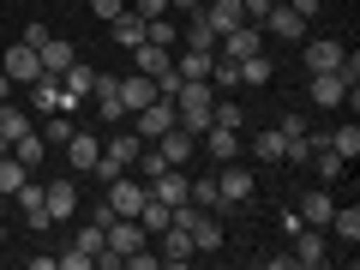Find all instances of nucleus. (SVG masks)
<instances>
[{
    "instance_id": "f257e3e1",
    "label": "nucleus",
    "mask_w": 360,
    "mask_h": 270,
    "mask_svg": "<svg viewBox=\"0 0 360 270\" xmlns=\"http://www.w3.org/2000/svg\"><path fill=\"white\" fill-rule=\"evenodd\" d=\"M139 150H144V139H139V132H115V139H108V150L96 156V174H103V186L127 174V168L139 162Z\"/></svg>"
},
{
    "instance_id": "f03ea898",
    "label": "nucleus",
    "mask_w": 360,
    "mask_h": 270,
    "mask_svg": "<svg viewBox=\"0 0 360 270\" xmlns=\"http://www.w3.org/2000/svg\"><path fill=\"white\" fill-rule=\"evenodd\" d=\"M246 205H252V168L222 162V174H217V210H246Z\"/></svg>"
},
{
    "instance_id": "7ed1b4c3",
    "label": "nucleus",
    "mask_w": 360,
    "mask_h": 270,
    "mask_svg": "<svg viewBox=\"0 0 360 270\" xmlns=\"http://www.w3.org/2000/svg\"><path fill=\"white\" fill-rule=\"evenodd\" d=\"M0 72L13 78V84H37V78H42V60H37L30 42H13V49L0 54Z\"/></svg>"
},
{
    "instance_id": "20e7f679",
    "label": "nucleus",
    "mask_w": 360,
    "mask_h": 270,
    "mask_svg": "<svg viewBox=\"0 0 360 270\" xmlns=\"http://www.w3.org/2000/svg\"><path fill=\"white\" fill-rule=\"evenodd\" d=\"M258 49H264V30H258V25H234V30H222V37H217L222 60H246V54H258Z\"/></svg>"
},
{
    "instance_id": "39448f33",
    "label": "nucleus",
    "mask_w": 360,
    "mask_h": 270,
    "mask_svg": "<svg viewBox=\"0 0 360 270\" xmlns=\"http://www.w3.org/2000/svg\"><path fill=\"white\" fill-rule=\"evenodd\" d=\"M342 54H348V49H342L336 37H312L307 49H300V66H307V78H312V72H336Z\"/></svg>"
},
{
    "instance_id": "423d86ee",
    "label": "nucleus",
    "mask_w": 360,
    "mask_h": 270,
    "mask_svg": "<svg viewBox=\"0 0 360 270\" xmlns=\"http://www.w3.org/2000/svg\"><path fill=\"white\" fill-rule=\"evenodd\" d=\"M144 193H150V186L132 180V174L108 180V210H115V217H139V210H144Z\"/></svg>"
},
{
    "instance_id": "0eeeda50",
    "label": "nucleus",
    "mask_w": 360,
    "mask_h": 270,
    "mask_svg": "<svg viewBox=\"0 0 360 270\" xmlns=\"http://www.w3.org/2000/svg\"><path fill=\"white\" fill-rule=\"evenodd\" d=\"M156 258L180 270V264H193V258H198V246H193V234H186V229H174V222H168V229L156 234Z\"/></svg>"
},
{
    "instance_id": "6e6552de",
    "label": "nucleus",
    "mask_w": 360,
    "mask_h": 270,
    "mask_svg": "<svg viewBox=\"0 0 360 270\" xmlns=\"http://www.w3.org/2000/svg\"><path fill=\"white\" fill-rule=\"evenodd\" d=\"M330 210H336L330 186H312V193H300V210H295V222H300V229H330Z\"/></svg>"
},
{
    "instance_id": "1a4fd4ad",
    "label": "nucleus",
    "mask_w": 360,
    "mask_h": 270,
    "mask_svg": "<svg viewBox=\"0 0 360 270\" xmlns=\"http://www.w3.org/2000/svg\"><path fill=\"white\" fill-rule=\"evenodd\" d=\"M150 144H156V156H162L168 168H186L198 156V139H193V132H180V127H168L162 139H150Z\"/></svg>"
},
{
    "instance_id": "9d476101",
    "label": "nucleus",
    "mask_w": 360,
    "mask_h": 270,
    "mask_svg": "<svg viewBox=\"0 0 360 270\" xmlns=\"http://www.w3.org/2000/svg\"><path fill=\"white\" fill-rule=\"evenodd\" d=\"M30 108H42V115H72L78 103L60 90V78H49V72H42L37 84H30Z\"/></svg>"
},
{
    "instance_id": "9b49d317",
    "label": "nucleus",
    "mask_w": 360,
    "mask_h": 270,
    "mask_svg": "<svg viewBox=\"0 0 360 270\" xmlns=\"http://www.w3.org/2000/svg\"><path fill=\"white\" fill-rule=\"evenodd\" d=\"M295 264H307V270H319V264H330V246H324V229H295Z\"/></svg>"
},
{
    "instance_id": "f8f14e48",
    "label": "nucleus",
    "mask_w": 360,
    "mask_h": 270,
    "mask_svg": "<svg viewBox=\"0 0 360 270\" xmlns=\"http://www.w3.org/2000/svg\"><path fill=\"white\" fill-rule=\"evenodd\" d=\"M90 103H96V115L115 127L120 115H127V103H120V78H108V72H96V84H90Z\"/></svg>"
},
{
    "instance_id": "ddd939ff",
    "label": "nucleus",
    "mask_w": 360,
    "mask_h": 270,
    "mask_svg": "<svg viewBox=\"0 0 360 270\" xmlns=\"http://www.w3.org/2000/svg\"><path fill=\"white\" fill-rule=\"evenodd\" d=\"M42 205H49L54 222H72L78 217V186L72 180H49V186H42Z\"/></svg>"
},
{
    "instance_id": "4468645a",
    "label": "nucleus",
    "mask_w": 360,
    "mask_h": 270,
    "mask_svg": "<svg viewBox=\"0 0 360 270\" xmlns=\"http://www.w3.org/2000/svg\"><path fill=\"white\" fill-rule=\"evenodd\" d=\"M168 127H174V103H168V96H156V103H144V108H139V139H144V144L162 139Z\"/></svg>"
},
{
    "instance_id": "2eb2a0df",
    "label": "nucleus",
    "mask_w": 360,
    "mask_h": 270,
    "mask_svg": "<svg viewBox=\"0 0 360 270\" xmlns=\"http://www.w3.org/2000/svg\"><path fill=\"white\" fill-rule=\"evenodd\" d=\"M120 103H127V115H139L144 103H156V78L132 66V78H120Z\"/></svg>"
},
{
    "instance_id": "dca6fc26",
    "label": "nucleus",
    "mask_w": 360,
    "mask_h": 270,
    "mask_svg": "<svg viewBox=\"0 0 360 270\" xmlns=\"http://www.w3.org/2000/svg\"><path fill=\"white\" fill-rule=\"evenodd\" d=\"M37 60H42V72H49V78H60L66 66L78 60V49H72V42H66V37H49V42H42V49H37Z\"/></svg>"
},
{
    "instance_id": "f3484780",
    "label": "nucleus",
    "mask_w": 360,
    "mask_h": 270,
    "mask_svg": "<svg viewBox=\"0 0 360 270\" xmlns=\"http://www.w3.org/2000/svg\"><path fill=\"white\" fill-rule=\"evenodd\" d=\"M198 18H205V25L217 30V37H222V30L246 25V6H240V0H210V6H205V13H198Z\"/></svg>"
},
{
    "instance_id": "a211bd4d",
    "label": "nucleus",
    "mask_w": 360,
    "mask_h": 270,
    "mask_svg": "<svg viewBox=\"0 0 360 270\" xmlns=\"http://www.w3.org/2000/svg\"><path fill=\"white\" fill-rule=\"evenodd\" d=\"M132 66H139V72H150V78H162V72H174V49L139 42V49H132Z\"/></svg>"
},
{
    "instance_id": "6ab92c4d",
    "label": "nucleus",
    "mask_w": 360,
    "mask_h": 270,
    "mask_svg": "<svg viewBox=\"0 0 360 270\" xmlns=\"http://www.w3.org/2000/svg\"><path fill=\"white\" fill-rule=\"evenodd\" d=\"M198 144H205V156H217V162H234V156H240V132L234 127H210Z\"/></svg>"
},
{
    "instance_id": "aec40b11",
    "label": "nucleus",
    "mask_w": 360,
    "mask_h": 270,
    "mask_svg": "<svg viewBox=\"0 0 360 270\" xmlns=\"http://www.w3.org/2000/svg\"><path fill=\"white\" fill-rule=\"evenodd\" d=\"M300 25H307V18H300L295 6H270V13H264V30H270V37H283V42H300Z\"/></svg>"
},
{
    "instance_id": "412c9836",
    "label": "nucleus",
    "mask_w": 360,
    "mask_h": 270,
    "mask_svg": "<svg viewBox=\"0 0 360 270\" xmlns=\"http://www.w3.org/2000/svg\"><path fill=\"white\" fill-rule=\"evenodd\" d=\"M312 103H319V108H342L348 103V84L336 72H312Z\"/></svg>"
},
{
    "instance_id": "4be33fe9",
    "label": "nucleus",
    "mask_w": 360,
    "mask_h": 270,
    "mask_svg": "<svg viewBox=\"0 0 360 270\" xmlns=\"http://www.w3.org/2000/svg\"><path fill=\"white\" fill-rule=\"evenodd\" d=\"M108 30H115V42H120V49H139V42H144V30H150V18H139V13L127 6L120 18H108Z\"/></svg>"
},
{
    "instance_id": "5701e85b",
    "label": "nucleus",
    "mask_w": 360,
    "mask_h": 270,
    "mask_svg": "<svg viewBox=\"0 0 360 270\" xmlns=\"http://www.w3.org/2000/svg\"><path fill=\"white\" fill-rule=\"evenodd\" d=\"M186 234H193L198 252H222V222H217V210H198V222H193Z\"/></svg>"
},
{
    "instance_id": "b1692460",
    "label": "nucleus",
    "mask_w": 360,
    "mask_h": 270,
    "mask_svg": "<svg viewBox=\"0 0 360 270\" xmlns=\"http://www.w3.org/2000/svg\"><path fill=\"white\" fill-rule=\"evenodd\" d=\"M186 186H193V180L180 174V168H162V174L150 180V198H162V205H180V198H186Z\"/></svg>"
},
{
    "instance_id": "393cba45",
    "label": "nucleus",
    "mask_w": 360,
    "mask_h": 270,
    "mask_svg": "<svg viewBox=\"0 0 360 270\" xmlns=\"http://www.w3.org/2000/svg\"><path fill=\"white\" fill-rule=\"evenodd\" d=\"M96 156H103V144L90 139V132H72V139H66V162H72L78 174H84V168H96Z\"/></svg>"
},
{
    "instance_id": "a878e982",
    "label": "nucleus",
    "mask_w": 360,
    "mask_h": 270,
    "mask_svg": "<svg viewBox=\"0 0 360 270\" xmlns=\"http://www.w3.org/2000/svg\"><path fill=\"white\" fill-rule=\"evenodd\" d=\"M90 84H96V72H90L84 60H72V66H66V72H60V90H66V96H72V103H84V96H90Z\"/></svg>"
},
{
    "instance_id": "bb28decb",
    "label": "nucleus",
    "mask_w": 360,
    "mask_h": 270,
    "mask_svg": "<svg viewBox=\"0 0 360 270\" xmlns=\"http://www.w3.org/2000/svg\"><path fill=\"white\" fill-rule=\"evenodd\" d=\"M210 60H217V54H205V49H174V72L180 78H210Z\"/></svg>"
},
{
    "instance_id": "cd10ccee",
    "label": "nucleus",
    "mask_w": 360,
    "mask_h": 270,
    "mask_svg": "<svg viewBox=\"0 0 360 270\" xmlns=\"http://www.w3.org/2000/svg\"><path fill=\"white\" fill-rule=\"evenodd\" d=\"M330 229H336V240H342V246H354L360 240V210L354 205H336L330 210Z\"/></svg>"
},
{
    "instance_id": "c85d7f7f",
    "label": "nucleus",
    "mask_w": 360,
    "mask_h": 270,
    "mask_svg": "<svg viewBox=\"0 0 360 270\" xmlns=\"http://www.w3.org/2000/svg\"><path fill=\"white\" fill-rule=\"evenodd\" d=\"M25 180H30V168H25V162H18V156H13V150H6V156H0V198H13V193H18V186H25Z\"/></svg>"
},
{
    "instance_id": "c756f323",
    "label": "nucleus",
    "mask_w": 360,
    "mask_h": 270,
    "mask_svg": "<svg viewBox=\"0 0 360 270\" xmlns=\"http://www.w3.org/2000/svg\"><path fill=\"white\" fill-rule=\"evenodd\" d=\"M252 156H258V162H288L283 132H276V127H270V132H258V139H252Z\"/></svg>"
},
{
    "instance_id": "7c9ffc66",
    "label": "nucleus",
    "mask_w": 360,
    "mask_h": 270,
    "mask_svg": "<svg viewBox=\"0 0 360 270\" xmlns=\"http://www.w3.org/2000/svg\"><path fill=\"white\" fill-rule=\"evenodd\" d=\"M25 132H30V115H25V108H13V103H0V139L18 144Z\"/></svg>"
},
{
    "instance_id": "2f4dec72",
    "label": "nucleus",
    "mask_w": 360,
    "mask_h": 270,
    "mask_svg": "<svg viewBox=\"0 0 360 270\" xmlns=\"http://www.w3.org/2000/svg\"><path fill=\"white\" fill-rule=\"evenodd\" d=\"M234 66H240V84H252V90H258V84H270V72H276V66L264 60V49L246 54V60H234Z\"/></svg>"
},
{
    "instance_id": "473e14b6",
    "label": "nucleus",
    "mask_w": 360,
    "mask_h": 270,
    "mask_svg": "<svg viewBox=\"0 0 360 270\" xmlns=\"http://www.w3.org/2000/svg\"><path fill=\"white\" fill-rule=\"evenodd\" d=\"M180 49H205V54H217V30H210L205 18H193V25L180 30Z\"/></svg>"
},
{
    "instance_id": "72a5a7b5",
    "label": "nucleus",
    "mask_w": 360,
    "mask_h": 270,
    "mask_svg": "<svg viewBox=\"0 0 360 270\" xmlns=\"http://www.w3.org/2000/svg\"><path fill=\"white\" fill-rule=\"evenodd\" d=\"M13 156H18V162H25V168H37V162H42V156H49V144H42V132H37V127H30V132H25V139H18V144H13Z\"/></svg>"
},
{
    "instance_id": "f704fd0d",
    "label": "nucleus",
    "mask_w": 360,
    "mask_h": 270,
    "mask_svg": "<svg viewBox=\"0 0 360 270\" xmlns=\"http://www.w3.org/2000/svg\"><path fill=\"white\" fill-rule=\"evenodd\" d=\"M330 150L342 156V162H354V156H360V127H354V120H348V127H336V132H330Z\"/></svg>"
},
{
    "instance_id": "c9c22d12",
    "label": "nucleus",
    "mask_w": 360,
    "mask_h": 270,
    "mask_svg": "<svg viewBox=\"0 0 360 270\" xmlns=\"http://www.w3.org/2000/svg\"><path fill=\"white\" fill-rule=\"evenodd\" d=\"M144 42H156V49H180V25H174V18H150Z\"/></svg>"
},
{
    "instance_id": "e433bc0d",
    "label": "nucleus",
    "mask_w": 360,
    "mask_h": 270,
    "mask_svg": "<svg viewBox=\"0 0 360 270\" xmlns=\"http://www.w3.org/2000/svg\"><path fill=\"white\" fill-rule=\"evenodd\" d=\"M72 120H66V115H49V127H42V144H49V150H66V139H72Z\"/></svg>"
},
{
    "instance_id": "4c0bfd02",
    "label": "nucleus",
    "mask_w": 360,
    "mask_h": 270,
    "mask_svg": "<svg viewBox=\"0 0 360 270\" xmlns=\"http://www.w3.org/2000/svg\"><path fill=\"white\" fill-rule=\"evenodd\" d=\"M186 198H193L198 210H217V174H198L193 186H186Z\"/></svg>"
},
{
    "instance_id": "58836bf2",
    "label": "nucleus",
    "mask_w": 360,
    "mask_h": 270,
    "mask_svg": "<svg viewBox=\"0 0 360 270\" xmlns=\"http://www.w3.org/2000/svg\"><path fill=\"white\" fill-rule=\"evenodd\" d=\"M234 84H240V66L217 54V60H210V90H234Z\"/></svg>"
},
{
    "instance_id": "ea45409f",
    "label": "nucleus",
    "mask_w": 360,
    "mask_h": 270,
    "mask_svg": "<svg viewBox=\"0 0 360 270\" xmlns=\"http://www.w3.org/2000/svg\"><path fill=\"white\" fill-rule=\"evenodd\" d=\"M25 229H30V234H49V229H54L49 205H30V210H25Z\"/></svg>"
},
{
    "instance_id": "a19ab883",
    "label": "nucleus",
    "mask_w": 360,
    "mask_h": 270,
    "mask_svg": "<svg viewBox=\"0 0 360 270\" xmlns=\"http://www.w3.org/2000/svg\"><path fill=\"white\" fill-rule=\"evenodd\" d=\"M54 264H60V270H96V264H90V252H78V246H66Z\"/></svg>"
},
{
    "instance_id": "79ce46f5",
    "label": "nucleus",
    "mask_w": 360,
    "mask_h": 270,
    "mask_svg": "<svg viewBox=\"0 0 360 270\" xmlns=\"http://www.w3.org/2000/svg\"><path fill=\"white\" fill-rule=\"evenodd\" d=\"M90 13H96V18L108 25V18H120V13H127V0H90Z\"/></svg>"
},
{
    "instance_id": "37998d69",
    "label": "nucleus",
    "mask_w": 360,
    "mask_h": 270,
    "mask_svg": "<svg viewBox=\"0 0 360 270\" xmlns=\"http://www.w3.org/2000/svg\"><path fill=\"white\" fill-rule=\"evenodd\" d=\"M132 13L139 18H168V0H132Z\"/></svg>"
},
{
    "instance_id": "c03bdc74",
    "label": "nucleus",
    "mask_w": 360,
    "mask_h": 270,
    "mask_svg": "<svg viewBox=\"0 0 360 270\" xmlns=\"http://www.w3.org/2000/svg\"><path fill=\"white\" fill-rule=\"evenodd\" d=\"M240 6H246V25H264V13L276 6V0H240Z\"/></svg>"
},
{
    "instance_id": "a18cd8bd",
    "label": "nucleus",
    "mask_w": 360,
    "mask_h": 270,
    "mask_svg": "<svg viewBox=\"0 0 360 270\" xmlns=\"http://www.w3.org/2000/svg\"><path fill=\"white\" fill-rule=\"evenodd\" d=\"M168 13H198V0H168Z\"/></svg>"
},
{
    "instance_id": "49530a36",
    "label": "nucleus",
    "mask_w": 360,
    "mask_h": 270,
    "mask_svg": "<svg viewBox=\"0 0 360 270\" xmlns=\"http://www.w3.org/2000/svg\"><path fill=\"white\" fill-rule=\"evenodd\" d=\"M0 103H13V78L0 72Z\"/></svg>"
},
{
    "instance_id": "de8ad7c7",
    "label": "nucleus",
    "mask_w": 360,
    "mask_h": 270,
    "mask_svg": "<svg viewBox=\"0 0 360 270\" xmlns=\"http://www.w3.org/2000/svg\"><path fill=\"white\" fill-rule=\"evenodd\" d=\"M0 246H6V222H0Z\"/></svg>"
},
{
    "instance_id": "09e8293b",
    "label": "nucleus",
    "mask_w": 360,
    "mask_h": 270,
    "mask_svg": "<svg viewBox=\"0 0 360 270\" xmlns=\"http://www.w3.org/2000/svg\"><path fill=\"white\" fill-rule=\"evenodd\" d=\"M6 150H13V144H6V139H0V156H6Z\"/></svg>"
},
{
    "instance_id": "8fccbe9b",
    "label": "nucleus",
    "mask_w": 360,
    "mask_h": 270,
    "mask_svg": "<svg viewBox=\"0 0 360 270\" xmlns=\"http://www.w3.org/2000/svg\"><path fill=\"white\" fill-rule=\"evenodd\" d=\"M0 205H6V198H0Z\"/></svg>"
}]
</instances>
